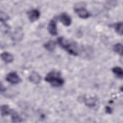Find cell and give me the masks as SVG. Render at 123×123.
Listing matches in <instances>:
<instances>
[{
    "instance_id": "6da1fadb",
    "label": "cell",
    "mask_w": 123,
    "mask_h": 123,
    "mask_svg": "<svg viewBox=\"0 0 123 123\" xmlns=\"http://www.w3.org/2000/svg\"><path fill=\"white\" fill-rule=\"evenodd\" d=\"M59 45L68 53L74 56H77L78 54L76 45L74 43H71L63 37H59L57 39Z\"/></svg>"
},
{
    "instance_id": "7a4b0ae2",
    "label": "cell",
    "mask_w": 123,
    "mask_h": 123,
    "mask_svg": "<svg viewBox=\"0 0 123 123\" xmlns=\"http://www.w3.org/2000/svg\"><path fill=\"white\" fill-rule=\"evenodd\" d=\"M45 80L54 87H60L62 86L64 83V81L61 77L60 73L55 71L48 73L46 76Z\"/></svg>"
},
{
    "instance_id": "3957f363",
    "label": "cell",
    "mask_w": 123,
    "mask_h": 123,
    "mask_svg": "<svg viewBox=\"0 0 123 123\" xmlns=\"http://www.w3.org/2000/svg\"><path fill=\"white\" fill-rule=\"evenodd\" d=\"M74 11L78 16L82 19H86L90 16L88 11L82 6H75L74 7Z\"/></svg>"
},
{
    "instance_id": "277c9868",
    "label": "cell",
    "mask_w": 123,
    "mask_h": 123,
    "mask_svg": "<svg viewBox=\"0 0 123 123\" xmlns=\"http://www.w3.org/2000/svg\"><path fill=\"white\" fill-rule=\"evenodd\" d=\"M6 80L12 84H17L21 81L19 76L14 72L9 73L6 77Z\"/></svg>"
},
{
    "instance_id": "5b68a950",
    "label": "cell",
    "mask_w": 123,
    "mask_h": 123,
    "mask_svg": "<svg viewBox=\"0 0 123 123\" xmlns=\"http://www.w3.org/2000/svg\"><path fill=\"white\" fill-rule=\"evenodd\" d=\"M48 30L49 34L52 36H56L58 34L57 23L55 19L51 20L48 26Z\"/></svg>"
},
{
    "instance_id": "8992f818",
    "label": "cell",
    "mask_w": 123,
    "mask_h": 123,
    "mask_svg": "<svg viewBox=\"0 0 123 123\" xmlns=\"http://www.w3.org/2000/svg\"><path fill=\"white\" fill-rule=\"evenodd\" d=\"M28 18L31 22H34L37 20L40 16L39 11L37 9H32L27 12Z\"/></svg>"
},
{
    "instance_id": "52a82bcc",
    "label": "cell",
    "mask_w": 123,
    "mask_h": 123,
    "mask_svg": "<svg viewBox=\"0 0 123 123\" xmlns=\"http://www.w3.org/2000/svg\"><path fill=\"white\" fill-rule=\"evenodd\" d=\"M59 18L62 24L66 26H70L72 23L71 18L65 12L62 13Z\"/></svg>"
},
{
    "instance_id": "ba28073f",
    "label": "cell",
    "mask_w": 123,
    "mask_h": 123,
    "mask_svg": "<svg viewBox=\"0 0 123 123\" xmlns=\"http://www.w3.org/2000/svg\"><path fill=\"white\" fill-rule=\"evenodd\" d=\"M29 80L32 83L35 84H39L41 80V76L36 72H32L29 76Z\"/></svg>"
},
{
    "instance_id": "9c48e42d",
    "label": "cell",
    "mask_w": 123,
    "mask_h": 123,
    "mask_svg": "<svg viewBox=\"0 0 123 123\" xmlns=\"http://www.w3.org/2000/svg\"><path fill=\"white\" fill-rule=\"evenodd\" d=\"M0 57L1 59L6 63H10L13 60L12 55L8 52H3L1 53Z\"/></svg>"
},
{
    "instance_id": "30bf717a",
    "label": "cell",
    "mask_w": 123,
    "mask_h": 123,
    "mask_svg": "<svg viewBox=\"0 0 123 123\" xmlns=\"http://www.w3.org/2000/svg\"><path fill=\"white\" fill-rule=\"evenodd\" d=\"M12 111V109H11L7 105H3L1 106L0 111L2 116H5L11 114Z\"/></svg>"
},
{
    "instance_id": "8fae6325",
    "label": "cell",
    "mask_w": 123,
    "mask_h": 123,
    "mask_svg": "<svg viewBox=\"0 0 123 123\" xmlns=\"http://www.w3.org/2000/svg\"><path fill=\"white\" fill-rule=\"evenodd\" d=\"M56 46V43L55 41L53 40H49L44 44V47L47 50L51 51L55 49Z\"/></svg>"
},
{
    "instance_id": "7c38bea8",
    "label": "cell",
    "mask_w": 123,
    "mask_h": 123,
    "mask_svg": "<svg viewBox=\"0 0 123 123\" xmlns=\"http://www.w3.org/2000/svg\"><path fill=\"white\" fill-rule=\"evenodd\" d=\"M11 118L13 123H19L22 122V118L14 110H12L11 113Z\"/></svg>"
},
{
    "instance_id": "4fadbf2b",
    "label": "cell",
    "mask_w": 123,
    "mask_h": 123,
    "mask_svg": "<svg viewBox=\"0 0 123 123\" xmlns=\"http://www.w3.org/2000/svg\"><path fill=\"white\" fill-rule=\"evenodd\" d=\"M112 72L114 74H115L120 79L123 78V72L122 68L120 67H114L112 69Z\"/></svg>"
},
{
    "instance_id": "5bb4252c",
    "label": "cell",
    "mask_w": 123,
    "mask_h": 123,
    "mask_svg": "<svg viewBox=\"0 0 123 123\" xmlns=\"http://www.w3.org/2000/svg\"><path fill=\"white\" fill-rule=\"evenodd\" d=\"M113 50L116 53L122 56L123 55V45L121 43H117L113 46Z\"/></svg>"
},
{
    "instance_id": "9a60e30c",
    "label": "cell",
    "mask_w": 123,
    "mask_h": 123,
    "mask_svg": "<svg viewBox=\"0 0 123 123\" xmlns=\"http://www.w3.org/2000/svg\"><path fill=\"white\" fill-rule=\"evenodd\" d=\"M123 23L122 22L117 23L114 25L116 32L121 36L123 35Z\"/></svg>"
},
{
    "instance_id": "2e32d148",
    "label": "cell",
    "mask_w": 123,
    "mask_h": 123,
    "mask_svg": "<svg viewBox=\"0 0 123 123\" xmlns=\"http://www.w3.org/2000/svg\"><path fill=\"white\" fill-rule=\"evenodd\" d=\"M85 103L88 107H93L96 105V99L90 97L85 99Z\"/></svg>"
},
{
    "instance_id": "e0dca14e",
    "label": "cell",
    "mask_w": 123,
    "mask_h": 123,
    "mask_svg": "<svg viewBox=\"0 0 123 123\" xmlns=\"http://www.w3.org/2000/svg\"><path fill=\"white\" fill-rule=\"evenodd\" d=\"M9 19V15L5 12L0 11V20L1 23H5Z\"/></svg>"
},
{
    "instance_id": "ac0fdd59",
    "label": "cell",
    "mask_w": 123,
    "mask_h": 123,
    "mask_svg": "<svg viewBox=\"0 0 123 123\" xmlns=\"http://www.w3.org/2000/svg\"><path fill=\"white\" fill-rule=\"evenodd\" d=\"M105 111H106V112L108 113H111V112H112V109H111V108L110 107H109V106L106 107Z\"/></svg>"
},
{
    "instance_id": "d6986e66",
    "label": "cell",
    "mask_w": 123,
    "mask_h": 123,
    "mask_svg": "<svg viewBox=\"0 0 123 123\" xmlns=\"http://www.w3.org/2000/svg\"><path fill=\"white\" fill-rule=\"evenodd\" d=\"M5 90H6V89L4 88V86H2V84L1 83L0 84V92H1V93L4 92L5 91Z\"/></svg>"
}]
</instances>
